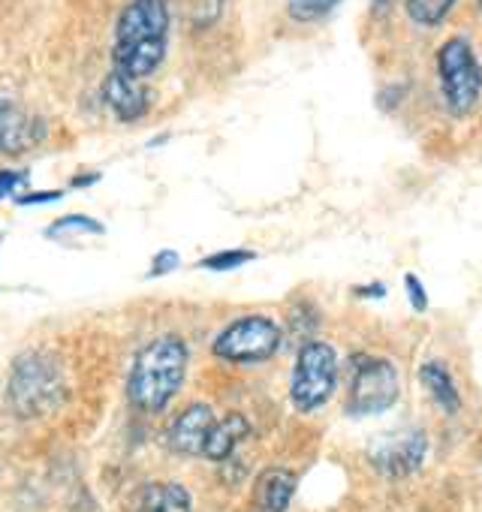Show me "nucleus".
Wrapping results in <instances>:
<instances>
[{"label":"nucleus","mask_w":482,"mask_h":512,"mask_svg":"<svg viewBox=\"0 0 482 512\" xmlns=\"http://www.w3.org/2000/svg\"><path fill=\"white\" fill-rule=\"evenodd\" d=\"M130 512H193V500L181 482H148L139 488Z\"/></svg>","instance_id":"13"},{"label":"nucleus","mask_w":482,"mask_h":512,"mask_svg":"<svg viewBox=\"0 0 482 512\" xmlns=\"http://www.w3.org/2000/svg\"><path fill=\"white\" fill-rule=\"evenodd\" d=\"M401 383L398 368L380 356H353V377L347 395L350 416H377L386 413L398 401Z\"/></svg>","instance_id":"7"},{"label":"nucleus","mask_w":482,"mask_h":512,"mask_svg":"<svg viewBox=\"0 0 482 512\" xmlns=\"http://www.w3.org/2000/svg\"><path fill=\"white\" fill-rule=\"evenodd\" d=\"M103 100H106L109 112L118 121H139L148 112V106H151V94L142 85V79L124 76L118 70H112L106 76V82H103Z\"/></svg>","instance_id":"10"},{"label":"nucleus","mask_w":482,"mask_h":512,"mask_svg":"<svg viewBox=\"0 0 482 512\" xmlns=\"http://www.w3.org/2000/svg\"><path fill=\"white\" fill-rule=\"evenodd\" d=\"M49 199H61V190H52V193H25V196H19V205H37V202H49Z\"/></svg>","instance_id":"24"},{"label":"nucleus","mask_w":482,"mask_h":512,"mask_svg":"<svg viewBox=\"0 0 482 512\" xmlns=\"http://www.w3.org/2000/svg\"><path fill=\"white\" fill-rule=\"evenodd\" d=\"M172 269H178V253L175 250H157V256L151 260V278H160Z\"/></svg>","instance_id":"22"},{"label":"nucleus","mask_w":482,"mask_h":512,"mask_svg":"<svg viewBox=\"0 0 482 512\" xmlns=\"http://www.w3.org/2000/svg\"><path fill=\"white\" fill-rule=\"evenodd\" d=\"M223 7H226V0H166L169 16L184 22L193 31H205L217 25V19L223 16Z\"/></svg>","instance_id":"16"},{"label":"nucleus","mask_w":482,"mask_h":512,"mask_svg":"<svg viewBox=\"0 0 482 512\" xmlns=\"http://www.w3.org/2000/svg\"><path fill=\"white\" fill-rule=\"evenodd\" d=\"M338 389V353L326 341H305L296 356L290 401L299 413H314L329 404Z\"/></svg>","instance_id":"5"},{"label":"nucleus","mask_w":482,"mask_h":512,"mask_svg":"<svg viewBox=\"0 0 482 512\" xmlns=\"http://www.w3.org/2000/svg\"><path fill=\"white\" fill-rule=\"evenodd\" d=\"M251 260H257V253H254V250H245V247H232V250H217V253L205 256V260H202L199 266H202V269H208V272H217V275H223V272L241 269V266L251 263Z\"/></svg>","instance_id":"19"},{"label":"nucleus","mask_w":482,"mask_h":512,"mask_svg":"<svg viewBox=\"0 0 482 512\" xmlns=\"http://www.w3.org/2000/svg\"><path fill=\"white\" fill-rule=\"evenodd\" d=\"M22 184H25V175H19V172H0V196H10Z\"/></svg>","instance_id":"23"},{"label":"nucleus","mask_w":482,"mask_h":512,"mask_svg":"<svg viewBox=\"0 0 482 512\" xmlns=\"http://www.w3.org/2000/svg\"><path fill=\"white\" fill-rule=\"evenodd\" d=\"M187 374V344L178 335H160L136 353L127 380V398L142 413H160L178 395Z\"/></svg>","instance_id":"2"},{"label":"nucleus","mask_w":482,"mask_h":512,"mask_svg":"<svg viewBox=\"0 0 482 512\" xmlns=\"http://www.w3.org/2000/svg\"><path fill=\"white\" fill-rule=\"evenodd\" d=\"M46 136V124L25 112L13 97L0 94V151L22 154Z\"/></svg>","instance_id":"9"},{"label":"nucleus","mask_w":482,"mask_h":512,"mask_svg":"<svg viewBox=\"0 0 482 512\" xmlns=\"http://www.w3.org/2000/svg\"><path fill=\"white\" fill-rule=\"evenodd\" d=\"M419 383L425 386V392L431 395V401L443 413L455 416L461 410V395H458L455 380H452V374H449V368L443 362H425L419 368Z\"/></svg>","instance_id":"15"},{"label":"nucleus","mask_w":482,"mask_h":512,"mask_svg":"<svg viewBox=\"0 0 482 512\" xmlns=\"http://www.w3.org/2000/svg\"><path fill=\"white\" fill-rule=\"evenodd\" d=\"M214 422L217 419H214V413H211L208 404H190L187 410H181L175 416V422L166 431V440L181 455H202L205 440H208Z\"/></svg>","instance_id":"11"},{"label":"nucleus","mask_w":482,"mask_h":512,"mask_svg":"<svg viewBox=\"0 0 482 512\" xmlns=\"http://www.w3.org/2000/svg\"><path fill=\"white\" fill-rule=\"evenodd\" d=\"M251 437V422L241 416V413H226L223 419H217L214 422V428H211V434H208V440H205V449H202V455L208 458V461H226V458H232V452L245 443Z\"/></svg>","instance_id":"14"},{"label":"nucleus","mask_w":482,"mask_h":512,"mask_svg":"<svg viewBox=\"0 0 482 512\" xmlns=\"http://www.w3.org/2000/svg\"><path fill=\"white\" fill-rule=\"evenodd\" d=\"M67 232H88V235H103V223L85 217V214H73V217H61L46 235L49 238H64Z\"/></svg>","instance_id":"20"},{"label":"nucleus","mask_w":482,"mask_h":512,"mask_svg":"<svg viewBox=\"0 0 482 512\" xmlns=\"http://www.w3.org/2000/svg\"><path fill=\"white\" fill-rule=\"evenodd\" d=\"M341 7V0H287V13L293 22L311 25L326 16H332Z\"/></svg>","instance_id":"18"},{"label":"nucleus","mask_w":482,"mask_h":512,"mask_svg":"<svg viewBox=\"0 0 482 512\" xmlns=\"http://www.w3.org/2000/svg\"><path fill=\"white\" fill-rule=\"evenodd\" d=\"M437 79L449 115L464 118L482 97V64L467 37H449L437 49Z\"/></svg>","instance_id":"4"},{"label":"nucleus","mask_w":482,"mask_h":512,"mask_svg":"<svg viewBox=\"0 0 482 512\" xmlns=\"http://www.w3.org/2000/svg\"><path fill=\"white\" fill-rule=\"evenodd\" d=\"M479 4H482V0H479Z\"/></svg>","instance_id":"26"},{"label":"nucleus","mask_w":482,"mask_h":512,"mask_svg":"<svg viewBox=\"0 0 482 512\" xmlns=\"http://www.w3.org/2000/svg\"><path fill=\"white\" fill-rule=\"evenodd\" d=\"M169 22L166 0H130L115 28V70L133 79H148L166 58Z\"/></svg>","instance_id":"1"},{"label":"nucleus","mask_w":482,"mask_h":512,"mask_svg":"<svg viewBox=\"0 0 482 512\" xmlns=\"http://www.w3.org/2000/svg\"><path fill=\"white\" fill-rule=\"evenodd\" d=\"M404 290H407V299H410V308L413 311H425L428 308V293H425V287H422V281L413 275V272H407L404 275Z\"/></svg>","instance_id":"21"},{"label":"nucleus","mask_w":482,"mask_h":512,"mask_svg":"<svg viewBox=\"0 0 482 512\" xmlns=\"http://www.w3.org/2000/svg\"><path fill=\"white\" fill-rule=\"evenodd\" d=\"M356 296H377V299H383V296H386V287H383V284H371V287H356Z\"/></svg>","instance_id":"25"},{"label":"nucleus","mask_w":482,"mask_h":512,"mask_svg":"<svg viewBox=\"0 0 482 512\" xmlns=\"http://www.w3.org/2000/svg\"><path fill=\"white\" fill-rule=\"evenodd\" d=\"M404 7H407V16H410L413 25H419V28H437L452 13L455 0H407Z\"/></svg>","instance_id":"17"},{"label":"nucleus","mask_w":482,"mask_h":512,"mask_svg":"<svg viewBox=\"0 0 482 512\" xmlns=\"http://www.w3.org/2000/svg\"><path fill=\"white\" fill-rule=\"evenodd\" d=\"M284 332L272 317L263 314H248L232 320L211 344V353L223 362L232 365H254L266 362L281 350Z\"/></svg>","instance_id":"6"},{"label":"nucleus","mask_w":482,"mask_h":512,"mask_svg":"<svg viewBox=\"0 0 482 512\" xmlns=\"http://www.w3.org/2000/svg\"><path fill=\"white\" fill-rule=\"evenodd\" d=\"M296 473L287 467H269L254 485V512H287L296 494Z\"/></svg>","instance_id":"12"},{"label":"nucleus","mask_w":482,"mask_h":512,"mask_svg":"<svg viewBox=\"0 0 482 512\" xmlns=\"http://www.w3.org/2000/svg\"><path fill=\"white\" fill-rule=\"evenodd\" d=\"M10 407L22 419L52 413L64 398V377L49 353H25L10 374Z\"/></svg>","instance_id":"3"},{"label":"nucleus","mask_w":482,"mask_h":512,"mask_svg":"<svg viewBox=\"0 0 482 512\" xmlns=\"http://www.w3.org/2000/svg\"><path fill=\"white\" fill-rule=\"evenodd\" d=\"M425 455H428V437L422 428H395L377 434L368 443V461L386 479H404L416 473Z\"/></svg>","instance_id":"8"}]
</instances>
